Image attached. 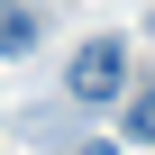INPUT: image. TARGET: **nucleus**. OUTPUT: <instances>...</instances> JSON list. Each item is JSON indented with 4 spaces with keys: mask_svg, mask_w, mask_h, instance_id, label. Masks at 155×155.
Returning <instances> with one entry per match:
<instances>
[{
    "mask_svg": "<svg viewBox=\"0 0 155 155\" xmlns=\"http://www.w3.org/2000/svg\"><path fill=\"white\" fill-rule=\"evenodd\" d=\"M64 101H73V110H110V101H128V37L73 46V64H64Z\"/></svg>",
    "mask_w": 155,
    "mask_h": 155,
    "instance_id": "obj_1",
    "label": "nucleus"
},
{
    "mask_svg": "<svg viewBox=\"0 0 155 155\" xmlns=\"http://www.w3.org/2000/svg\"><path fill=\"white\" fill-rule=\"evenodd\" d=\"M37 37H46V28H37V9H28V0H0V55H9V64H28V55H37Z\"/></svg>",
    "mask_w": 155,
    "mask_h": 155,
    "instance_id": "obj_2",
    "label": "nucleus"
},
{
    "mask_svg": "<svg viewBox=\"0 0 155 155\" xmlns=\"http://www.w3.org/2000/svg\"><path fill=\"white\" fill-rule=\"evenodd\" d=\"M128 137H137V146H155V82H146V91H128Z\"/></svg>",
    "mask_w": 155,
    "mask_h": 155,
    "instance_id": "obj_3",
    "label": "nucleus"
},
{
    "mask_svg": "<svg viewBox=\"0 0 155 155\" xmlns=\"http://www.w3.org/2000/svg\"><path fill=\"white\" fill-rule=\"evenodd\" d=\"M73 155H119V146H101V137H82V146H73Z\"/></svg>",
    "mask_w": 155,
    "mask_h": 155,
    "instance_id": "obj_4",
    "label": "nucleus"
}]
</instances>
